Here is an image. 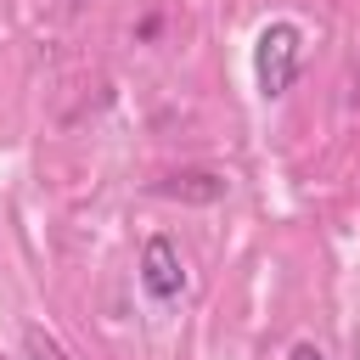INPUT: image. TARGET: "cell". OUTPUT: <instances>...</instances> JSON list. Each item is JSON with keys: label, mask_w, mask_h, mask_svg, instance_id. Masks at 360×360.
<instances>
[{"label": "cell", "mask_w": 360, "mask_h": 360, "mask_svg": "<svg viewBox=\"0 0 360 360\" xmlns=\"http://www.w3.org/2000/svg\"><path fill=\"white\" fill-rule=\"evenodd\" d=\"M287 360H326V354H321V349H315V343H298V349H292V354H287Z\"/></svg>", "instance_id": "obj_5"}, {"label": "cell", "mask_w": 360, "mask_h": 360, "mask_svg": "<svg viewBox=\"0 0 360 360\" xmlns=\"http://www.w3.org/2000/svg\"><path fill=\"white\" fill-rule=\"evenodd\" d=\"M141 287H146V298H158V304H174V298H180L186 264H180L174 236H146V248H141Z\"/></svg>", "instance_id": "obj_2"}, {"label": "cell", "mask_w": 360, "mask_h": 360, "mask_svg": "<svg viewBox=\"0 0 360 360\" xmlns=\"http://www.w3.org/2000/svg\"><path fill=\"white\" fill-rule=\"evenodd\" d=\"M158 191H163V197H186V202H214V197L225 191V180H214V174L191 169V174H174V180H163Z\"/></svg>", "instance_id": "obj_3"}, {"label": "cell", "mask_w": 360, "mask_h": 360, "mask_svg": "<svg viewBox=\"0 0 360 360\" xmlns=\"http://www.w3.org/2000/svg\"><path fill=\"white\" fill-rule=\"evenodd\" d=\"M298 56H304V34L298 22H270L253 45V73H259V90L264 96H287L292 79H298Z\"/></svg>", "instance_id": "obj_1"}, {"label": "cell", "mask_w": 360, "mask_h": 360, "mask_svg": "<svg viewBox=\"0 0 360 360\" xmlns=\"http://www.w3.org/2000/svg\"><path fill=\"white\" fill-rule=\"evenodd\" d=\"M22 349H28V360H73V354H68L56 338H45L39 326H28V332H22Z\"/></svg>", "instance_id": "obj_4"}]
</instances>
